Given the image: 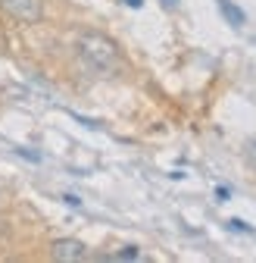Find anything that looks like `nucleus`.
Here are the masks:
<instances>
[{
    "mask_svg": "<svg viewBox=\"0 0 256 263\" xmlns=\"http://www.w3.org/2000/svg\"><path fill=\"white\" fill-rule=\"evenodd\" d=\"M0 13L16 19V22L35 25L44 19V4L41 0H0Z\"/></svg>",
    "mask_w": 256,
    "mask_h": 263,
    "instance_id": "2",
    "label": "nucleus"
},
{
    "mask_svg": "<svg viewBox=\"0 0 256 263\" xmlns=\"http://www.w3.org/2000/svg\"><path fill=\"white\" fill-rule=\"evenodd\" d=\"M247 160H250V166L256 170V144H250V151H247Z\"/></svg>",
    "mask_w": 256,
    "mask_h": 263,
    "instance_id": "6",
    "label": "nucleus"
},
{
    "mask_svg": "<svg viewBox=\"0 0 256 263\" xmlns=\"http://www.w3.org/2000/svg\"><path fill=\"white\" fill-rule=\"evenodd\" d=\"M138 257H141V251H138V248H125V251L113 254V260H138Z\"/></svg>",
    "mask_w": 256,
    "mask_h": 263,
    "instance_id": "5",
    "label": "nucleus"
},
{
    "mask_svg": "<svg viewBox=\"0 0 256 263\" xmlns=\"http://www.w3.org/2000/svg\"><path fill=\"white\" fill-rule=\"evenodd\" d=\"M50 254H53V260H62V263H78L88 257V248L78 238H56Z\"/></svg>",
    "mask_w": 256,
    "mask_h": 263,
    "instance_id": "3",
    "label": "nucleus"
},
{
    "mask_svg": "<svg viewBox=\"0 0 256 263\" xmlns=\"http://www.w3.org/2000/svg\"><path fill=\"white\" fill-rule=\"evenodd\" d=\"M125 4H128V7H141V4H144V0H125Z\"/></svg>",
    "mask_w": 256,
    "mask_h": 263,
    "instance_id": "7",
    "label": "nucleus"
},
{
    "mask_svg": "<svg viewBox=\"0 0 256 263\" xmlns=\"http://www.w3.org/2000/svg\"><path fill=\"white\" fill-rule=\"evenodd\" d=\"M163 4H166V7H178V0H163Z\"/></svg>",
    "mask_w": 256,
    "mask_h": 263,
    "instance_id": "8",
    "label": "nucleus"
},
{
    "mask_svg": "<svg viewBox=\"0 0 256 263\" xmlns=\"http://www.w3.org/2000/svg\"><path fill=\"white\" fill-rule=\"evenodd\" d=\"M78 57L97 76H113L119 69V47L100 31H84L78 38Z\"/></svg>",
    "mask_w": 256,
    "mask_h": 263,
    "instance_id": "1",
    "label": "nucleus"
},
{
    "mask_svg": "<svg viewBox=\"0 0 256 263\" xmlns=\"http://www.w3.org/2000/svg\"><path fill=\"white\" fill-rule=\"evenodd\" d=\"M219 13L225 16L234 28H238V25H244V10H241V7H234L231 0H219Z\"/></svg>",
    "mask_w": 256,
    "mask_h": 263,
    "instance_id": "4",
    "label": "nucleus"
}]
</instances>
